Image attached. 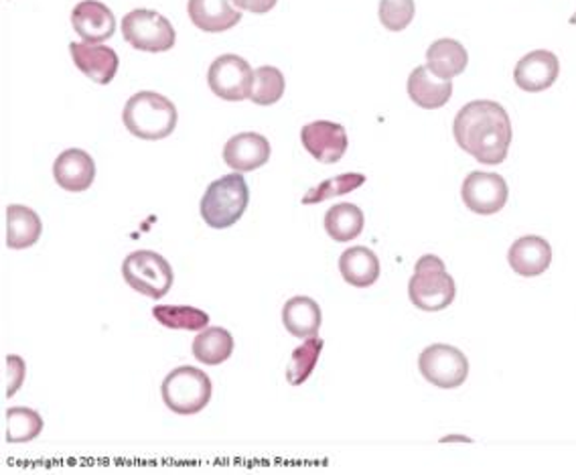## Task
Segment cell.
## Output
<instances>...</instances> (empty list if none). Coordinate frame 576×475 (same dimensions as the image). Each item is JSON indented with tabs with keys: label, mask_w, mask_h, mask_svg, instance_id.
<instances>
[{
	"label": "cell",
	"mask_w": 576,
	"mask_h": 475,
	"mask_svg": "<svg viewBox=\"0 0 576 475\" xmlns=\"http://www.w3.org/2000/svg\"><path fill=\"white\" fill-rule=\"evenodd\" d=\"M410 100L425 110H439L453 96V82L435 76L426 65L416 67L409 76Z\"/></svg>",
	"instance_id": "d6986e66"
},
{
	"label": "cell",
	"mask_w": 576,
	"mask_h": 475,
	"mask_svg": "<svg viewBox=\"0 0 576 475\" xmlns=\"http://www.w3.org/2000/svg\"><path fill=\"white\" fill-rule=\"evenodd\" d=\"M455 278L447 273L444 262L435 254H425L414 266V275L409 283V297L412 305L421 311H442L455 301Z\"/></svg>",
	"instance_id": "277c9868"
},
{
	"label": "cell",
	"mask_w": 576,
	"mask_h": 475,
	"mask_svg": "<svg viewBox=\"0 0 576 475\" xmlns=\"http://www.w3.org/2000/svg\"><path fill=\"white\" fill-rule=\"evenodd\" d=\"M122 121L133 137L163 140L177 128V108L163 93L138 92L126 102Z\"/></svg>",
	"instance_id": "7a4b0ae2"
},
{
	"label": "cell",
	"mask_w": 576,
	"mask_h": 475,
	"mask_svg": "<svg viewBox=\"0 0 576 475\" xmlns=\"http://www.w3.org/2000/svg\"><path fill=\"white\" fill-rule=\"evenodd\" d=\"M271 159V142L259 133H240L224 147V161L229 170L248 173L264 167Z\"/></svg>",
	"instance_id": "5bb4252c"
},
{
	"label": "cell",
	"mask_w": 576,
	"mask_h": 475,
	"mask_svg": "<svg viewBox=\"0 0 576 475\" xmlns=\"http://www.w3.org/2000/svg\"><path fill=\"white\" fill-rule=\"evenodd\" d=\"M25 374H27V366L23 358L9 353L4 358V397L7 399L15 397L16 390L25 383Z\"/></svg>",
	"instance_id": "1f68e13d"
},
{
	"label": "cell",
	"mask_w": 576,
	"mask_h": 475,
	"mask_svg": "<svg viewBox=\"0 0 576 475\" xmlns=\"http://www.w3.org/2000/svg\"><path fill=\"white\" fill-rule=\"evenodd\" d=\"M287 82L278 67L274 65H262L254 72V86L250 100L259 107H273L285 96Z\"/></svg>",
	"instance_id": "83f0119b"
},
{
	"label": "cell",
	"mask_w": 576,
	"mask_h": 475,
	"mask_svg": "<svg viewBox=\"0 0 576 475\" xmlns=\"http://www.w3.org/2000/svg\"><path fill=\"white\" fill-rule=\"evenodd\" d=\"M187 13L203 33H226L242 21V13L234 9L231 0H189Z\"/></svg>",
	"instance_id": "ac0fdd59"
},
{
	"label": "cell",
	"mask_w": 576,
	"mask_h": 475,
	"mask_svg": "<svg viewBox=\"0 0 576 475\" xmlns=\"http://www.w3.org/2000/svg\"><path fill=\"white\" fill-rule=\"evenodd\" d=\"M122 276L135 291L151 299H163L173 287V268L165 257L152 250H137L122 262Z\"/></svg>",
	"instance_id": "8992f818"
},
{
	"label": "cell",
	"mask_w": 576,
	"mask_h": 475,
	"mask_svg": "<svg viewBox=\"0 0 576 475\" xmlns=\"http://www.w3.org/2000/svg\"><path fill=\"white\" fill-rule=\"evenodd\" d=\"M193 355L205 366H220L234 353V338L224 327H205L193 339Z\"/></svg>",
	"instance_id": "cb8c5ba5"
},
{
	"label": "cell",
	"mask_w": 576,
	"mask_h": 475,
	"mask_svg": "<svg viewBox=\"0 0 576 475\" xmlns=\"http://www.w3.org/2000/svg\"><path fill=\"white\" fill-rule=\"evenodd\" d=\"M364 184V173H343V175L325 179L323 184H318L317 187L309 189L306 196L303 198V203L304 205H313V203L334 200V198H339V196H348L351 191L360 189Z\"/></svg>",
	"instance_id": "f546056e"
},
{
	"label": "cell",
	"mask_w": 576,
	"mask_h": 475,
	"mask_svg": "<svg viewBox=\"0 0 576 475\" xmlns=\"http://www.w3.org/2000/svg\"><path fill=\"white\" fill-rule=\"evenodd\" d=\"M70 53H72V60L76 63L77 70L100 86H108L118 74L121 60L112 47L70 43Z\"/></svg>",
	"instance_id": "9a60e30c"
},
{
	"label": "cell",
	"mask_w": 576,
	"mask_h": 475,
	"mask_svg": "<svg viewBox=\"0 0 576 475\" xmlns=\"http://www.w3.org/2000/svg\"><path fill=\"white\" fill-rule=\"evenodd\" d=\"M461 198L473 214L493 215L505 208L510 187L498 173L473 171L463 182Z\"/></svg>",
	"instance_id": "30bf717a"
},
{
	"label": "cell",
	"mask_w": 576,
	"mask_h": 475,
	"mask_svg": "<svg viewBox=\"0 0 576 475\" xmlns=\"http://www.w3.org/2000/svg\"><path fill=\"white\" fill-rule=\"evenodd\" d=\"M283 323L295 338H315L323 323L321 307L311 297H292L283 307Z\"/></svg>",
	"instance_id": "44dd1931"
},
{
	"label": "cell",
	"mask_w": 576,
	"mask_h": 475,
	"mask_svg": "<svg viewBox=\"0 0 576 475\" xmlns=\"http://www.w3.org/2000/svg\"><path fill=\"white\" fill-rule=\"evenodd\" d=\"M231 2L242 11H250L254 15H266L268 11H273L278 0H231Z\"/></svg>",
	"instance_id": "d6a6232c"
},
{
	"label": "cell",
	"mask_w": 576,
	"mask_h": 475,
	"mask_svg": "<svg viewBox=\"0 0 576 475\" xmlns=\"http://www.w3.org/2000/svg\"><path fill=\"white\" fill-rule=\"evenodd\" d=\"M43 232L41 217L27 205L13 203L7 208V246L13 250H25L39 242Z\"/></svg>",
	"instance_id": "603a6c76"
},
{
	"label": "cell",
	"mask_w": 576,
	"mask_h": 475,
	"mask_svg": "<svg viewBox=\"0 0 576 475\" xmlns=\"http://www.w3.org/2000/svg\"><path fill=\"white\" fill-rule=\"evenodd\" d=\"M418 370L426 383L453 390L463 386L469 376L467 355L447 343H433L418 358Z\"/></svg>",
	"instance_id": "ba28073f"
},
{
	"label": "cell",
	"mask_w": 576,
	"mask_h": 475,
	"mask_svg": "<svg viewBox=\"0 0 576 475\" xmlns=\"http://www.w3.org/2000/svg\"><path fill=\"white\" fill-rule=\"evenodd\" d=\"M323 346H325V341L315 336V338L306 339L303 346H299L292 352L287 368V383L290 386H301L313 376V372L317 368L321 352H323Z\"/></svg>",
	"instance_id": "4316f807"
},
{
	"label": "cell",
	"mask_w": 576,
	"mask_h": 475,
	"mask_svg": "<svg viewBox=\"0 0 576 475\" xmlns=\"http://www.w3.org/2000/svg\"><path fill=\"white\" fill-rule=\"evenodd\" d=\"M53 177L70 193L88 191L96 179V163L82 149H67L53 163Z\"/></svg>",
	"instance_id": "2e32d148"
},
{
	"label": "cell",
	"mask_w": 576,
	"mask_h": 475,
	"mask_svg": "<svg viewBox=\"0 0 576 475\" xmlns=\"http://www.w3.org/2000/svg\"><path fill=\"white\" fill-rule=\"evenodd\" d=\"M163 402L173 413L198 414L210 404L213 395V384L203 370L193 366H179L171 370L161 386Z\"/></svg>",
	"instance_id": "5b68a950"
},
{
	"label": "cell",
	"mask_w": 576,
	"mask_h": 475,
	"mask_svg": "<svg viewBox=\"0 0 576 475\" xmlns=\"http://www.w3.org/2000/svg\"><path fill=\"white\" fill-rule=\"evenodd\" d=\"M43 418L33 409H9L7 411V441L9 443H27L41 435Z\"/></svg>",
	"instance_id": "f1b7e54d"
},
{
	"label": "cell",
	"mask_w": 576,
	"mask_h": 475,
	"mask_svg": "<svg viewBox=\"0 0 576 475\" xmlns=\"http://www.w3.org/2000/svg\"><path fill=\"white\" fill-rule=\"evenodd\" d=\"M250 203V189L242 173L234 171L215 179L199 203V214L213 230H226L242 220Z\"/></svg>",
	"instance_id": "3957f363"
},
{
	"label": "cell",
	"mask_w": 576,
	"mask_h": 475,
	"mask_svg": "<svg viewBox=\"0 0 576 475\" xmlns=\"http://www.w3.org/2000/svg\"><path fill=\"white\" fill-rule=\"evenodd\" d=\"M571 25H576V13L575 15L571 16Z\"/></svg>",
	"instance_id": "836d02e7"
},
{
	"label": "cell",
	"mask_w": 576,
	"mask_h": 475,
	"mask_svg": "<svg viewBox=\"0 0 576 475\" xmlns=\"http://www.w3.org/2000/svg\"><path fill=\"white\" fill-rule=\"evenodd\" d=\"M152 317L167 329L201 332L210 325V315L198 307L156 305L152 309Z\"/></svg>",
	"instance_id": "484cf974"
},
{
	"label": "cell",
	"mask_w": 576,
	"mask_h": 475,
	"mask_svg": "<svg viewBox=\"0 0 576 475\" xmlns=\"http://www.w3.org/2000/svg\"><path fill=\"white\" fill-rule=\"evenodd\" d=\"M453 133L456 145L484 165H501L514 137L510 114L493 100H473L461 108Z\"/></svg>",
	"instance_id": "6da1fadb"
},
{
	"label": "cell",
	"mask_w": 576,
	"mask_h": 475,
	"mask_svg": "<svg viewBox=\"0 0 576 475\" xmlns=\"http://www.w3.org/2000/svg\"><path fill=\"white\" fill-rule=\"evenodd\" d=\"M379 261L376 252L365 246H353L339 259V273L355 289H367L379 278Z\"/></svg>",
	"instance_id": "ffe728a7"
},
{
	"label": "cell",
	"mask_w": 576,
	"mask_h": 475,
	"mask_svg": "<svg viewBox=\"0 0 576 475\" xmlns=\"http://www.w3.org/2000/svg\"><path fill=\"white\" fill-rule=\"evenodd\" d=\"M467 49L455 39H439L426 51V67L440 79L461 76L467 70Z\"/></svg>",
	"instance_id": "7402d4cb"
},
{
	"label": "cell",
	"mask_w": 576,
	"mask_h": 475,
	"mask_svg": "<svg viewBox=\"0 0 576 475\" xmlns=\"http://www.w3.org/2000/svg\"><path fill=\"white\" fill-rule=\"evenodd\" d=\"M364 212L353 203H337L325 214V232L335 242L346 245L364 232Z\"/></svg>",
	"instance_id": "d4e9b609"
},
{
	"label": "cell",
	"mask_w": 576,
	"mask_h": 475,
	"mask_svg": "<svg viewBox=\"0 0 576 475\" xmlns=\"http://www.w3.org/2000/svg\"><path fill=\"white\" fill-rule=\"evenodd\" d=\"M559 74H561L559 58L547 49H536L517 62L514 82L524 92L540 93L554 86Z\"/></svg>",
	"instance_id": "7c38bea8"
},
{
	"label": "cell",
	"mask_w": 576,
	"mask_h": 475,
	"mask_svg": "<svg viewBox=\"0 0 576 475\" xmlns=\"http://www.w3.org/2000/svg\"><path fill=\"white\" fill-rule=\"evenodd\" d=\"M72 25L86 43H102L116 33V16L100 0H82L72 11Z\"/></svg>",
	"instance_id": "4fadbf2b"
},
{
	"label": "cell",
	"mask_w": 576,
	"mask_h": 475,
	"mask_svg": "<svg viewBox=\"0 0 576 475\" xmlns=\"http://www.w3.org/2000/svg\"><path fill=\"white\" fill-rule=\"evenodd\" d=\"M122 35L135 49L147 53H165L177 41V33L167 16L149 9H135L124 16Z\"/></svg>",
	"instance_id": "52a82bcc"
},
{
	"label": "cell",
	"mask_w": 576,
	"mask_h": 475,
	"mask_svg": "<svg viewBox=\"0 0 576 475\" xmlns=\"http://www.w3.org/2000/svg\"><path fill=\"white\" fill-rule=\"evenodd\" d=\"M303 147L318 163L335 165L348 153V133L341 124L331 121H315L301 130Z\"/></svg>",
	"instance_id": "8fae6325"
},
{
	"label": "cell",
	"mask_w": 576,
	"mask_h": 475,
	"mask_svg": "<svg viewBox=\"0 0 576 475\" xmlns=\"http://www.w3.org/2000/svg\"><path fill=\"white\" fill-rule=\"evenodd\" d=\"M508 262L516 275L526 278L544 275L552 264V246L542 236L517 238L508 252Z\"/></svg>",
	"instance_id": "e0dca14e"
},
{
	"label": "cell",
	"mask_w": 576,
	"mask_h": 475,
	"mask_svg": "<svg viewBox=\"0 0 576 475\" xmlns=\"http://www.w3.org/2000/svg\"><path fill=\"white\" fill-rule=\"evenodd\" d=\"M208 82L217 98L228 100V102H242V100H250L252 86H254V72H252V65L243 58L228 53V55H220L217 60H213Z\"/></svg>",
	"instance_id": "9c48e42d"
},
{
	"label": "cell",
	"mask_w": 576,
	"mask_h": 475,
	"mask_svg": "<svg viewBox=\"0 0 576 475\" xmlns=\"http://www.w3.org/2000/svg\"><path fill=\"white\" fill-rule=\"evenodd\" d=\"M416 13L414 0H379V23L388 32H404Z\"/></svg>",
	"instance_id": "4dcf8cb0"
}]
</instances>
